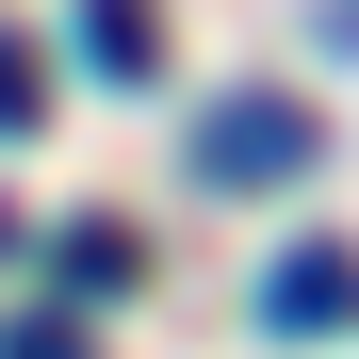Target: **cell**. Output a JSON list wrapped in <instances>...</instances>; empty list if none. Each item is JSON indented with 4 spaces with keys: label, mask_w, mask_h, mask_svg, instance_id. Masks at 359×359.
<instances>
[{
    "label": "cell",
    "mask_w": 359,
    "mask_h": 359,
    "mask_svg": "<svg viewBox=\"0 0 359 359\" xmlns=\"http://www.w3.org/2000/svg\"><path fill=\"white\" fill-rule=\"evenodd\" d=\"M311 114H294V98H229L212 114V131H196V180H212V196H278V180H311Z\"/></svg>",
    "instance_id": "1"
},
{
    "label": "cell",
    "mask_w": 359,
    "mask_h": 359,
    "mask_svg": "<svg viewBox=\"0 0 359 359\" xmlns=\"http://www.w3.org/2000/svg\"><path fill=\"white\" fill-rule=\"evenodd\" d=\"M262 327H278V343H327V327H359V245H278V278H262Z\"/></svg>",
    "instance_id": "2"
},
{
    "label": "cell",
    "mask_w": 359,
    "mask_h": 359,
    "mask_svg": "<svg viewBox=\"0 0 359 359\" xmlns=\"http://www.w3.org/2000/svg\"><path fill=\"white\" fill-rule=\"evenodd\" d=\"M82 66L98 82H147L163 66V17H147V0H82Z\"/></svg>",
    "instance_id": "3"
},
{
    "label": "cell",
    "mask_w": 359,
    "mask_h": 359,
    "mask_svg": "<svg viewBox=\"0 0 359 359\" xmlns=\"http://www.w3.org/2000/svg\"><path fill=\"white\" fill-rule=\"evenodd\" d=\"M66 294H131V229H66Z\"/></svg>",
    "instance_id": "4"
},
{
    "label": "cell",
    "mask_w": 359,
    "mask_h": 359,
    "mask_svg": "<svg viewBox=\"0 0 359 359\" xmlns=\"http://www.w3.org/2000/svg\"><path fill=\"white\" fill-rule=\"evenodd\" d=\"M0 131H33V49L0 33Z\"/></svg>",
    "instance_id": "5"
},
{
    "label": "cell",
    "mask_w": 359,
    "mask_h": 359,
    "mask_svg": "<svg viewBox=\"0 0 359 359\" xmlns=\"http://www.w3.org/2000/svg\"><path fill=\"white\" fill-rule=\"evenodd\" d=\"M0 359H82V327H0Z\"/></svg>",
    "instance_id": "6"
}]
</instances>
